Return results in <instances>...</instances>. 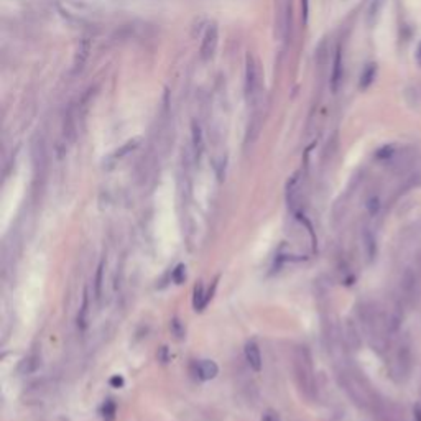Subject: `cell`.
<instances>
[{
    "instance_id": "cell-1",
    "label": "cell",
    "mask_w": 421,
    "mask_h": 421,
    "mask_svg": "<svg viewBox=\"0 0 421 421\" xmlns=\"http://www.w3.org/2000/svg\"><path fill=\"white\" fill-rule=\"evenodd\" d=\"M294 374H296V380L300 383L301 390L306 395L314 388V379H313V365H311V357L306 347H298L294 351Z\"/></svg>"
},
{
    "instance_id": "cell-2",
    "label": "cell",
    "mask_w": 421,
    "mask_h": 421,
    "mask_svg": "<svg viewBox=\"0 0 421 421\" xmlns=\"http://www.w3.org/2000/svg\"><path fill=\"white\" fill-rule=\"evenodd\" d=\"M262 91V75L258 63L252 55H247L245 61V94L249 101L255 102Z\"/></svg>"
},
{
    "instance_id": "cell-3",
    "label": "cell",
    "mask_w": 421,
    "mask_h": 421,
    "mask_svg": "<svg viewBox=\"0 0 421 421\" xmlns=\"http://www.w3.org/2000/svg\"><path fill=\"white\" fill-rule=\"evenodd\" d=\"M217 43H219V30L216 25H209L208 30H206L204 36H203V43H201V51H199V56L204 63L211 61L214 58V53L217 49Z\"/></svg>"
},
{
    "instance_id": "cell-4",
    "label": "cell",
    "mask_w": 421,
    "mask_h": 421,
    "mask_svg": "<svg viewBox=\"0 0 421 421\" xmlns=\"http://www.w3.org/2000/svg\"><path fill=\"white\" fill-rule=\"evenodd\" d=\"M342 76H344V66H342V51L341 48H337L334 63H332V72H331V91L337 92L339 87L342 84Z\"/></svg>"
},
{
    "instance_id": "cell-5",
    "label": "cell",
    "mask_w": 421,
    "mask_h": 421,
    "mask_svg": "<svg viewBox=\"0 0 421 421\" xmlns=\"http://www.w3.org/2000/svg\"><path fill=\"white\" fill-rule=\"evenodd\" d=\"M245 359L252 370H255V372L262 370V354H260V349H258V345L254 341L245 344Z\"/></svg>"
},
{
    "instance_id": "cell-6",
    "label": "cell",
    "mask_w": 421,
    "mask_h": 421,
    "mask_svg": "<svg viewBox=\"0 0 421 421\" xmlns=\"http://www.w3.org/2000/svg\"><path fill=\"white\" fill-rule=\"evenodd\" d=\"M197 377L201 380H212L219 374V367L214 360H199L196 365Z\"/></svg>"
},
{
    "instance_id": "cell-7",
    "label": "cell",
    "mask_w": 421,
    "mask_h": 421,
    "mask_svg": "<svg viewBox=\"0 0 421 421\" xmlns=\"http://www.w3.org/2000/svg\"><path fill=\"white\" fill-rule=\"evenodd\" d=\"M377 78V64L375 63H368L364 71H362L360 75V81H359V86L360 89H368V87L372 86V83Z\"/></svg>"
},
{
    "instance_id": "cell-8",
    "label": "cell",
    "mask_w": 421,
    "mask_h": 421,
    "mask_svg": "<svg viewBox=\"0 0 421 421\" xmlns=\"http://www.w3.org/2000/svg\"><path fill=\"white\" fill-rule=\"evenodd\" d=\"M208 301H209L208 296H204L203 294V286L201 285L196 286V290H194V308H196V311H201Z\"/></svg>"
},
{
    "instance_id": "cell-9",
    "label": "cell",
    "mask_w": 421,
    "mask_h": 421,
    "mask_svg": "<svg viewBox=\"0 0 421 421\" xmlns=\"http://www.w3.org/2000/svg\"><path fill=\"white\" fill-rule=\"evenodd\" d=\"M193 143H194L196 155H199L203 150V134H201L199 125H196V123H193Z\"/></svg>"
},
{
    "instance_id": "cell-10",
    "label": "cell",
    "mask_w": 421,
    "mask_h": 421,
    "mask_svg": "<svg viewBox=\"0 0 421 421\" xmlns=\"http://www.w3.org/2000/svg\"><path fill=\"white\" fill-rule=\"evenodd\" d=\"M87 305H89V298H87V290H84V294H83V308H81L79 316H78V324H79L81 328H84V326H86Z\"/></svg>"
},
{
    "instance_id": "cell-11",
    "label": "cell",
    "mask_w": 421,
    "mask_h": 421,
    "mask_svg": "<svg viewBox=\"0 0 421 421\" xmlns=\"http://www.w3.org/2000/svg\"><path fill=\"white\" fill-rule=\"evenodd\" d=\"M171 332L178 339H181L184 336V328H183V324H181V321L178 319V317H173L171 319Z\"/></svg>"
},
{
    "instance_id": "cell-12",
    "label": "cell",
    "mask_w": 421,
    "mask_h": 421,
    "mask_svg": "<svg viewBox=\"0 0 421 421\" xmlns=\"http://www.w3.org/2000/svg\"><path fill=\"white\" fill-rule=\"evenodd\" d=\"M102 271H104V262H101L97 268V277H95V298H101V286H102Z\"/></svg>"
},
{
    "instance_id": "cell-13",
    "label": "cell",
    "mask_w": 421,
    "mask_h": 421,
    "mask_svg": "<svg viewBox=\"0 0 421 421\" xmlns=\"http://www.w3.org/2000/svg\"><path fill=\"white\" fill-rule=\"evenodd\" d=\"M184 270H186L184 268V265H178V267H176L175 271H173V280L178 285L183 283V280H184Z\"/></svg>"
},
{
    "instance_id": "cell-14",
    "label": "cell",
    "mask_w": 421,
    "mask_h": 421,
    "mask_svg": "<svg viewBox=\"0 0 421 421\" xmlns=\"http://www.w3.org/2000/svg\"><path fill=\"white\" fill-rule=\"evenodd\" d=\"M368 208H370L372 212H377L380 208V204H379V197H372L370 199V203H368Z\"/></svg>"
},
{
    "instance_id": "cell-15",
    "label": "cell",
    "mask_w": 421,
    "mask_h": 421,
    "mask_svg": "<svg viewBox=\"0 0 421 421\" xmlns=\"http://www.w3.org/2000/svg\"><path fill=\"white\" fill-rule=\"evenodd\" d=\"M391 152H393V146H385V148H382V150L379 152V157H382V158H388L390 155H391Z\"/></svg>"
},
{
    "instance_id": "cell-16",
    "label": "cell",
    "mask_w": 421,
    "mask_h": 421,
    "mask_svg": "<svg viewBox=\"0 0 421 421\" xmlns=\"http://www.w3.org/2000/svg\"><path fill=\"white\" fill-rule=\"evenodd\" d=\"M301 7H303V21L308 23V0H301Z\"/></svg>"
},
{
    "instance_id": "cell-17",
    "label": "cell",
    "mask_w": 421,
    "mask_h": 421,
    "mask_svg": "<svg viewBox=\"0 0 421 421\" xmlns=\"http://www.w3.org/2000/svg\"><path fill=\"white\" fill-rule=\"evenodd\" d=\"M262 421H280V419H278V416L275 415V413H270L268 411V413H265V415H263Z\"/></svg>"
},
{
    "instance_id": "cell-18",
    "label": "cell",
    "mask_w": 421,
    "mask_h": 421,
    "mask_svg": "<svg viewBox=\"0 0 421 421\" xmlns=\"http://www.w3.org/2000/svg\"><path fill=\"white\" fill-rule=\"evenodd\" d=\"M110 383H114V385H122V383H123V380L120 379V377H114V379L110 380Z\"/></svg>"
},
{
    "instance_id": "cell-19",
    "label": "cell",
    "mask_w": 421,
    "mask_h": 421,
    "mask_svg": "<svg viewBox=\"0 0 421 421\" xmlns=\"http://www.w3.org/2000/svg\"><path fill=\"white\" fill-rule=\"evenodd\" d=\"M416 60H418V64L421 66V43L418 45V49H416Z\"/></svg>"
}]
</instances>
